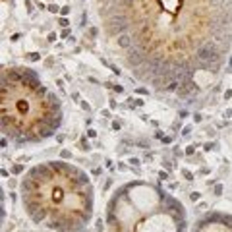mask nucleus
<instances>
[{
	"instance_id": "f257e3e1",
	"label": "nucleus",
	"mask_w": 232,
	"mask_h": 232,
	"mask_svg": "<svg viewBox=\"0 0 232 232\" xmlns=\"http://www.w3.org/2000/svg\"><path fill=\"white\" fill-rule=\"evenodd\" d=\"M25 215L51 232H79L93 217V186L89 176L64 161L35 164L19 186Z\"/></svg>"
},
{
	"instance_id": "f03ea898",
	"label": "nucleus",
	"mask_w": 232,
	"mask_h": 232,
	"mask_svg": "<svg viewBox=\"0 0 232 232\" xmlns=\"http://www.w3.org/2000/svg\"><path fill=\"white\" fill-rule=\"evenodd\" d=\"M62 126V105L29 68L2 72V132L16 145L37 143Z\"/></svg>"
},
{
	"instance_id": "7ed1b4c3",
	"label": "nucleus",
	"mask_w": 232,
	"mask_h": 232,
	"mask_svg": "<svg viewBox=\"0 0 232 232\" xmlns=\"http://www.w3.org/2000/svg\"><path fill=\"white\" fill-rule=\"evenodd\" d=\"M108 232H188L180 199L147 182H132L112 194L105 213Z\"/></svg>"
},
{
	"instance_id": "20e7f679",
	"label": "nucleus",
	"mask_w": 232,
	"mask_h": 232,
	"mask_svg": "<svg viewBox=\"0 0 232 232\" xmlns=\"http://www.w3.org/2000/svg\"><path fill=\"white\" fill-rule=\"evenodd\" d=\"M190 232H232V215L223 211H211L191 224Z\"/></svg>"
}]
</instances>
